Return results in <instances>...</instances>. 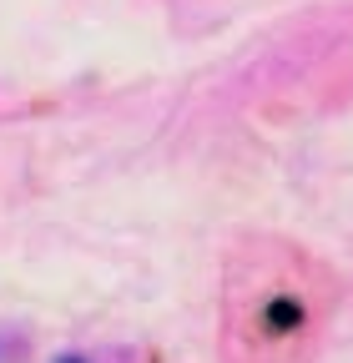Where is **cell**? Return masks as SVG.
I'll return each mask as SVG.
<instances>
[{
	"instance_id": "cell-1",
	"label": "cell",
	"mask_w": 353,
	"mask_h": 363,
	"mask_svg": "<svg viewBox=\"0 0 353 363\" xmlns=\"http://www.w3.org/2000/svg\"><path fill=\"white\" fill-rule=\"evenodd\" d=\"M56 363H86V358H76V353H71V358H56Z\"/></svg>"
}]
</instances>
